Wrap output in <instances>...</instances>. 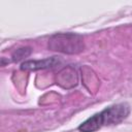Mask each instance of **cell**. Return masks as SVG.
I'll return each instance as SVG.
<instances>
[{"mask_svg":"<svg viewBox=\"0 0 132 132\" xmlns=\"http://www.w3.org/2000/svg\"><path fill=\"white\" fill-rule=\"evenodd\" d=\"M130 113V107L127 103H119L109 106L101 112L89 118L80 126V132H95L103 126L117 125L123 122Z\"/></svg>","mask_w":132,"mask_h":132,"instance_id":"cell-1","label":"cell"},{"mask_svg":"<svg viewBox=\"0 0 132 132\" xmlns=\"http://www.w3.org/2000/svg\"><path fill=\"white\" fill-rule=\"evenodd\" d=\"M64 73L66 75H64L62 72H60V79H59V84L62 85V82H65L64 85V88H70V87H73L76 85L77 82V78H76V75H75V72L71 69V68H65L64 70Z\"/></svg>","mask_w":132,"mask_h":132,"instance_id":"cell-4","label":"cell"},{"mask_svg":"<svg viewBox=\"0 0 132 132\" xmlns=\"http://www.w3.org/2000/svg\"><path fill=\"white\" fill-rule=\"evenodd\" d=\"M31 54V48L30 47H22L16 50L13 54H12V60L13 61H20L26 57H28Z\"/></svg>","mask_w":132,"mask_h":132,"instance_id":"cell-5","label":"cell"},{"mask_svg":"<svg viewBox=\"0 0 132 132\" xmlns=\"http://www.w3.org/2000/svg\"><path fill=\"white\" fill-rule=\"evenodd\" d=\"M59 63H60V59L58 57H52V58L37 60V61H26L22 64L21 68L24 70H38V69L55 67Z\"/></svg>","mask_w":132,"mask_h":132,"instance_id":"cell-3","label":"cell"},{"mask_svg":"<svg viewBox=\"0 0 132 132\" xmlns=\"http://www.w3.org/2000/svg\"><path fill=\"white\" fill-rule=\"evenodd\" d=\"M48 48L64 54H78L84 51L85 43L80 35L74 33H58L48 40Z\"/></svg>","mask_w":132,"mask_h":132,"instance_id":"cell-2","label":"cell"}]
</instances>
